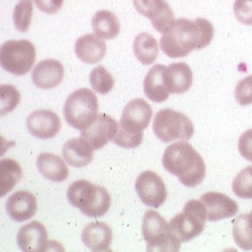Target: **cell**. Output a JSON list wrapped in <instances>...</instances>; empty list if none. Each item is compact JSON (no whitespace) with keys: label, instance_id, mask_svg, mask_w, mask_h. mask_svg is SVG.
I'll return each instance as SVG.
<instances>
[{"label":"cell","instance_id":"cell-1","mask_svg":"<svg viewBox=\"0 0 252 252\" xmlns=\"http://www.w3.org/2000/svg\"><path fill=\"white\" fill-rule=\"evenodd\" d=\"M214 36L210 21L198 17L195 20L178 18L159 39L161 51L171 59L187 57L193 50L207 47Z\"/></svg>","mask_w":252,"mask_h":252},{"label":"cell","instance_id":"cell-2","mask_svg":"<svg viewBox=\"0 0 252 252\" xmlns=\"http://www.w3.org/2000/svg\"><path fill=\"white\" fill-rule=\"evenodd\" d=\"M161 162L164 169L177 176L186 187L195 188L205 179V161L189 142H179L169 145L164 150Z\"/></svg>","mask_w":252,"mask_h":252},{"label":"cell","instance_id":"cell-3","mask_svg":"<svg viewBox=\"0 0 252 252\" xmlns=\"http://www.w3.org/2000/svg\"><path fill=\"white\" fill-rule=\"evenodd\" d=\"M67 199L82 214L91 218L105 215L110 208L111 196L107 189L86 180L74 182L67 190Z\"/></svg>","mask_w":252,"mask_h":252},{"label":"cell","instance_id":"cell-4","mask_svg":"<svg viewBox=\"0 0 252 252\" xmlns=\"http://www.w3.org/2000/svg\"><path fill=\"white\" fill-rule=\"evenodd\" d=\"M142 234L147 252H174L181 249L182 241L172 232L169 223L155 210H147L142 219Z\"/></svg>","mask_w":252,"mask_h":252},{"label":"cell","instance_id":"cell-5","mask_svg":"<svg viewBox=\"0 0 252 252\" xmlns=\"http://www.w3.org/2000/svg\"><path fill=\"white\" fill-rule=\"evenodd\" d=\"M97 110L98 103L95 94L90 89L81 88L67 97L63 115L69 126L82 131L94 122Z\"/></svg>","mask_w":252,"mask_h":252},{"label":"cell","instance_id":"cell-6","mask_svg":"<svg viewBox=\"0 0 252 252\" xmlns=\"http://www.w3.org/2000/svg\"><path fill=\"white\" fill-rule=\"evenodd\" d=\"M153 131L161 142L189 141L194 134V126L185 114L164 108L158 111L155 115Z\"/></svg>","mask_w":252,"mask_h":252},{"label":"cell","instance_id":"cell-7","mask_svg":"<svg viewBox=\"0 0 252 252\" xmlns=\"http://www.w3.org/2000/svg\"><path fill=\"white\" fill-rule=\"evenodd\" d=\"M35 59V48L27 39L8 40L1 45V67L15 76L27 74L32 68Z\"/></svg>","mask_w":252,"mask_h":252},{"label":"cell","instance_id":"cell-8","mask_svg":"<svg viewBox=\"0 0 252 252\" xmlns=\"http://www.w3.org/2000/svg\"><path fill=\"white\" fill-rule=\"evenodd\" d=\"M206 219L207 212L202 201L190 200L183 212L170 220L169 226L182 242H189L204 231Z\"/></svg>","mask_w":252,"mask_h":252},{"label":"cell","instance_id":"cell-9","mask_svg":"<svg viewBox=\"0 0 252 252\" xmlns=\"http://www.w3.org/2000/svg\"><path fill=\"white\" fill-rule=\"evenodd\" d=\"M135 189L147 206L158 208L164 204L167 198V191L162 179L153 171H144L136 180Z\"/></svg>","mask_w":252,"mask_h":252},{"label":"cell","instance_id":"cell-10","mask_svg":"<svg viewBox=\"0 0 252 252\" xmlns=\"http://www.w3.org/2000/svg\"><path fill=\"white\" fill-rule=\"evenodd\" d=\"M153 115L152 107L142 98H135L126 104L119 127L134 134H143Z\"/></svg>","mask_w":252,"mask_h":252},{"label":"cell","instance_id":"cell-11","mask_svg":"<svg viewBox=\"0 0 252 252\" xmlns=\"http://www.w3.org/2000/svg\"><path fill=\"white\" fill-rule=\"evenodd\" d=\"M138 13L149 18L158 32L164 33L173 24L174 13L164 0H133Z\"/></svg>","mask_w":252,"mask_h":252},{"label":"cell","instance_id":"cell-12","mask_svg":"<svg viewBox=\"0 0 252 252\" xmlns=\"http://www.w3.org/2000/svg\"><path fill=\"white\" fill-rule=\"evenodd\" d=\"M118 127V123L111 116L98 114L94 122L80 132V137L88 142L94 150H98L112 141Z\"/></svg>","mask_w":252,"mask_h":252},{"label":"cell","instance_id":"cell-13","mask_svg":"<svg viewBox=\"0 0 252 252\" xmlns=\"http://www.w3.org/2000/svg\"><path fill=\"white\" fill-rule=\"evenodd\" d=\"M29 133L38 139H52L61 130L60 117L53 111L39 109L29 115L26 121Z\"/></svg>","mask_w":252,"mask_h":252},{"label":"cell","instance_id":"cell-14","mask_svg":"<svg viewBox=\"0 0 252 252\" xmlns=\"http://www.w3.org/2000/svg\"><path fill=\"white\" fill-rule=\"evenodd\" d=\"M48 233L40 221L33 220L18 230L16 243L20 251L25 252H45L47 250Z\"/></svg>","mask_w":252,"mask_h":252},{"label":"cell","instance_id":"cell-15","mask_svg":"<svg viewBox=\"0 0 252 252\" xmlns=\"http://www.w3.org/2000/svg\"><path fill=\"white\" fill-rule=\"evenodd\" d=\"M207 212V220L216 221L235 216L239 210L237 202L219 192H207L201 197Z\"/></svg>","mask_w":252,"mask_h":252},{"label":"cell","instance_id":"cell-16","mask_svg":"<svg viewBox=\"0 0 252 252\" xmlns=\"http://www.w3.org/2000/svg\"><path fill=\"white\" fill-rule=\"evenodd\" d=\"M64 77V68L56 60H45L37 63L32 72L33 84L40 89H52L61 84Z\"/></svg>","mask_w":252,"mask_h":252},{"label":"cell","instance_id":"cell-17","mask_svg":"<svg viewBox=\"0 0 252 252\" xmlns=\"http://www.w3.org/2000/svg\"><path fill=\"white\" fill-rule=\"evenodd\" d=\"M37 209L34 195L26 190H18L12 194L6 202V211L10 218L16 221L31 219Z\"/></svg>","mask_w":252,"mask_h":252},{"label":"cell","instance_id":"cell-18","mask_svg":"<svg viewBox=\"0 0 252 252\" xmlns=\"http://www.w3.org/2000/svg\"><path fill=\"white\" fill-rule=\"evenodd\" d=\"M81 241L92 252H110L112 229L103 221L90 222L81 232Z\"/></svg>","mask_w":252,"mask_h":252},{"label":"cell","instance_id":"cell-19","mask_svg":"<svg viewBox=\"0 0 252 252\" xmlns=\"http://www.w3.org/2000/svg\"><path fill=\"white\" fill-rule=\"evenodd\" d=\"M75 54L80 62L88 64L101 62L106 54V44L97 35L87 33L78 38L75 44Z\"/></svg>","mask_w":252,"mask_h":252},{"label":"cell","instance_id":"cell-20","mask_svg":"<svg viewBox=\"0 0 252 252\" xmlns=\"http://www.w3.org/2000/svg\"><path fill=\"white\" fill-rule=\"evenodd\" d=\"M164 79L170 93L184 94L192 86L193 73L186 63H172L165 67Z\"/></svg>","mask_w":252,"mask_h":252},{"label":"cell","instance_id":"cell-21","mask_svg":"<svg viewBox=\"0 0 252 252\" xmlns=\"http://www.w3.org/2000/svg\"><path fill=\"white\" fill-rule=\"evenodd\" d=\"M93 150L92 146L84 139H71L63 145V158L71 166L84 167L93 160Z\"/></svg>","mask_w":252,"mask_h":252},{"label":"cell","instance_id":"cell-22","mask_svg":"<svg viewBox=\"0 0 252 252\" xmlns=\"http://www.w3.org/2000/svg\"><path fill=\"white\" fill-rule=\"evenodd\" d=\"M164 65L157 64L153 66L143 81V90L145 95L154 102H163L170 94L164 79Z\"/></svg>","mask_w":252,"mask_h":252},{"label":"cell","instance_id":"cell-23","mask_svg":"<svg viewBox=\"0 0 252 252\" xmlns=\"http://www.w3.org/2000/svg\"><path fill=\"white\" fill-rule=\"evenodd\" d=\"M36 168L46 179L62 183L68 178L69 170L62 158L52 153H41L36 158Z\"/></svg>","mask_w":252,"mask_h":252},{"label":"cell","instance_id":"cell-24","mask_svg":"<svg viewBox=\"0 0 252 252\" xmlns=\"http://www.w3.org/2000/svg\"><path fill=\"white\" fill-rule=\"evenodd\" d=\"M92 27L95 35L101 39L115 38L121 31L119 18L107 10H100L94 14L92 17Z\"/></svg>","mask_w":252,"mask_h":252},{"label":"cell","instance_id":"cell-25","mask_svg":"<svg viewBox=\"0 0 252 252\" xmlns=\"http://www.w3.org/2000/svg\"><path fill=\"white\" fill-rule=\"evenodd\" d=\"M133 51L136 58L143 65L152 64L157 60L158 54L157 40L149 32L139 33L134 39Z\"/></svg>","mask_w":252,"mask_h":252},{"label":"cell","instance_id":"cell-26","mask_svg":"<svg viewBox=\"0 0 252 252\" xmlns=\"http://www.w3.org/2000/svg\"><path fill=\"white\" fill-rule=\"evenodd\" d=\"M22 175L21 166L16 160L2 158L0 160V196L3 197L14 189Z\"/></svg>","mask_w":252,"mask_h":252},{"label":"cell","instance_id":"cell-27","mask_svg":"<svg viewBox=\"0 0 252 252\" xmlns=\"http://www.w3.org/2000/svg\"><path fill=\"white\" fill-rule=\"evenodd\" d=\"M233 239L243 251H252V228L249 223V214L239 215L233 220Z\"/></svg>","mask_w":252,"mask_h":252},{"label":"cell","instance_id":"cell-28","mask_svg":"<svg viewBox=\"0 0 252 252\" xmlns=\"http://www.w3.org/2000/svg\"><path fill=\"white\" fill-rule=\"evenodd\" d=\"M89 81L94 91L101 94L111 92L115 83L112 75L102 65L96 66L91 71Z\"/></svg>","mask_w":252,"mask_h":252},{"label":"cell","instance_id":"cell-29","mask_svg":"<svg viewBox=\"0 0 252 252\" xmlns=\"http://www.w3.org/2000/svg\"><path fill=\"white\" fill-rule=\"evenodd\" d=\"M32 11V0H19L13 13V21L17 31L25 32L29 30Z\"/></svg>","mask_w":252,"mask_h":252},{"label":"cell","instance_id":"cell-30","mask_svg":"<svg viewBox=\"0 0 252 252\" xmlns=\"http://www.w3.org/2000/svg\"><path fill=\"white\" fill-rule=\"evenodd\" d=\"M232 189L237 197L246 200L252 199V165L241 170L233 181Z\"/></svg>","mask_w":252,"mask_h":252},{"label":"cell","instance_id":"cell-31","mask_svg":"<svg viewBox=\"0 0 252 252\" xmlns=\"http://www.w3.org/2000/svg\"><path fill=\"white\" fill-rule=\"evenodd\" d=\"M0 114L4 116L14 110L20 101V94L16 87L9 84L0 86Z\"/></svg>","mask_w":252,"mask_h":252},{"label":"cell","instance_id":"cell-32","mask_svg":"<svg viewBox=\"0 0 252 252\" xmlns=\"http://www.w3.org/2000/svg\"><path fill=\"white\" fill-rule=\"evenodd\" d=\"M142 140L143 134H134L126 131L121 127H118V130L115 136L113 137L112 142L121 147L130 149L139 146L142 143Z\"/></svg>","mask_w":252,"mask_h":252},{"label":"cell","instance_id":"cell-33","mask_svg":"<svg viewBox=\"0 0 252 252\" xmlns=\"http://www.w3.org/2000/svg\"><path fill=\"white\" fill-rule=\"evenodd\" d=\"M234 95L240 105L248 106L252 104V75L246 77L238 82Z\"/></svg>","mask_w":252,"mask_h":252},{"label":"cell","instance_id":"cell-34","mask_svg":"<svg viewBox=\"0 0 252 252\" xmlns=\"http://www.w3.org/2000/svg\"><path fill=\"white\" fill-rule=\"evenodd\" d=\"M233 13L240 23L252 26V0H235Z\"/></svg>","mask_w":252,"mask_h":252},{"label":"cell","instance_id":"cell-35","mask_svg":"<svg viewBox=\"0 0 252 252\" xmlns=\"http://www.w3.org/2000/svg\"><path fill=\"white\" fill-rule=\"evenodd\" d=\"M238 149L240 154L252 162V129L246 131L239 139Z\"/></svg>","mask_w":252,"mask_h":252},{"label":"cell","instance_id":"cell-36","mask_svg":"<svg viewBox=\"0 0 252 252\" xmlns=\"http://www.w3.org/2000/svg\"><path fill=\"white\" fill-rule=\"evenodd\" d=\"M35 6L43 13L53 15L63 8L64 0H33Z\"/></svg>","mask_w":252,"mask_h":252},{"label":"cell","instance_id":"cell-37","mask_svg":"<svg viewBox=\"0 0 252 252\" xmlns=\"http://www.w3.org/2000/svg\"><path fill=\"white\" fill-rule=\"evenodd\" d=\"M249 223H250V225L252 228V211L249 214Z\"/></svg>","mask_w":252,"mask_h":252}]
</instances>
